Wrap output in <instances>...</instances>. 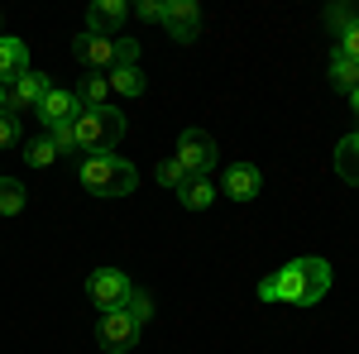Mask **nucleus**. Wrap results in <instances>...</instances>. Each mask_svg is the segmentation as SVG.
I'll list each match as a JSON object with an SVG mask.
<instances>
[{"label": "nucleus", "instance_id": "c756f323", "mask_svg": "<svg viewBox=\"0 0 359 354\" xmlns=\"http://www.w3.org/2000/svg\"><path fill=\"white\" fill-rule=\"evenodd\" d=\"M350 106H355V115H359V86H355V91H350Z\"/></svg>", "mask_w": 359, "mask_h": 354}, {"label": "nucleus", "instance_id": "9d476101", "mask_svg": "<svg viewBox=\"0 0 359 354\" xmlns=\"http://www.w3.org/2000/svg\"><path fill=\"white\" fill-rule=\"evenodd\" d=\"M163 25H168V34H172L177 43H192L196 29H201V10H196V0H168Z\"/></svg>", "mask_w": 359, "mask_h": 354}, {"label": "nucleus", "instance_id": "f257e3e1", "mask_svg": "<svg viewBox=\"0 0 359 354\" xmlns=\"http://www.w3.org/2000/svg\"><path fill=\"white\" fill-rule=\"evenodd\" d=\"M278 282V301L287 306H316V301L331 292V264L326 259H292L273 273Z\"/></svg>", "mask_w": 359, "mask_h": 354}, {"label": "nucleus", "instance_id": "5701e85b", "mask_svg": "<svg viewBox=\"0 0 359 354\" xmlns=\"http://www.w3.org/2000/svg\"><path fill=\"white\" fill-rule=\"evenodd\" d=\"M20 144V115L0 110V149H15Z\"/></svg>", "mask_w": 359, "mask_h": 354}, {"label": "nucleus", "instance_id": "6e6552de", "mask_svg": "<svg viewBox=\"0 0 359 354\" xmlns=\"http://www.w3.org/2000/svg\"><path fill=\"white\" fill-rule=\"evenodd\" d=\"M130 20V5L125 0H96L86 10V34H101V39H120V29Z\"/></svg>", "mask_w": 359, "mask_h": 354}, {"label": "nucleus", "instance_id": "ddd939ff", "mask_svg": "<svg viewBox=\"0 0 359 354\" xmlns=\"http://www.w3.org/2000/svg\"><path fill=\"white\" fill-rule=\"evenodd\" d=\"M25 72H29L25 39H5V34H0V86H15Z\"/></svg>", "mask_w": 359, "mask_h": 354}, {"label": "nucleus", "instance_id": "2eb2a0df", "mask_svg": "<svg viewBox=\"0 0 359 354\" xmlns=\"http://www.w3.org/2000/svg\"><path fill=\"white\" fill-rule=\"evenodd\" d=\"M335 172H340L350 187H359V130L335 144Z\"/></svg>", "mask_w": 359, "mask_h": 354}, {"label": "nucleus", "instance_id": "a878e982", "mask_svg": "<svg viewBox=\"0 0 359 354\" xmlns=\"http://www.w3.org/2000/svg\"><path fill=\"white\" fill-rule=\"evenodd\" d=\"M48 139H53L57 154H77V135H72V125H57V130H48Z\"/></svg>", "mask_w": 359, "mask_h": 354}, {"label": "nucleus", "instance_id": "bb28decb", "mask_svg": "<svg viewBox=\"0 0 359 354\" xmlns=\"http://www.w3.org/2000/svg\"><path fill=\"white\" fill-rule=\"evenodd\" d=\"M335 48H340L345 57H355V62H359V20L345 29V34H340V43H335Z\"/></svg>", "mask_w": 359, "mask_h": 354}, {"label": "nucleus", "instance_id": "f3484780", "mask_svg": "<svg viewBox=\"0 0 359 354\" xmlns=\"http://www.w3.org/2000/svg\"><path fill=\"white\" fill-rule=\"evenodd\" d=\"M77 106L91 110V106H111V82L96 72V77H82V86H77Z\"/></svg>", "mask_w": 359, "mask_h": 354}, {"label": "nucleus", "instance_id": "f8f14e48", "mask_svg": "<svg viewBox=\"0 0 359 354\" xmlns=\"http://www.w3.org/2000/svg\"><path fill=\"white\" fill-rule=\"evenodd\" d=\"M72 53H77V62L96 67V72H106V67H115V39L82 34V39H72Z\"/></svg>", "mask_w": 359, "mask_h": 354}, {"label": "nucleus", "instance_id": "6ab92c4d", "mask_svg": "<svg viewBox=\"0 0 359 354\" xmlns=\"http://www.w3.org/2000/svg\"><path fill=\"white\" fill-rule=\"evenodd\" d=\"M25 163L29 168H53L57 163L53 139H48V135H43V139H29V144H25Z\"/></svg>", "mask_w": 359, "mask_h": 354}, {"label": "nucleus", "instance_id": "4be33fe9", "mask_svg": "<svg viewBox=\"0 0 359 354\" xmlns=\"http://www.w3.org/2000/svg\"><path fill=\"white\" fill-rule=\"evenodd\" d=\"M355 20H359V10H355V5H331V10H326V25L335 29V39H340L345 29L355 25Z\"/></svg>", "mask_w": 359, "mask_h": 354}, {"label": "nucleus", "instance_id": "dca6fc26", "mask_svg": "<svg viewBox=\"0 0 359 354\" xmlns=\"http://www.w3.org/2000/svg\"><path fill=\"white\" fill-rule=\"evenodd\" d=\"M331 86H335V91H355V86H359V62H355V57H345L340 48L331 53Z\"/></svg>", "mask_w": 359, "mask_h": 354}, {"label": "nucleus", "instance_id": "f03ea898", "mask_svg": "<svg viewBox=\"0 0 359 354\" xmlns=\"http://www.w3.org/2000/svg\"><path fill=\"white\" fill-rule=\"evenodd\" d=\"M77 182L91 196H130L139 187V172H135V163H125L115 154H86L77 163Z\"/></svg>", "mask_w": 359, "mask_h": 354}, {"label": "nucleus", "instance_id": "393cba45", "mask_svg": "<svg viewBox=\"0 0 359 354\" xmlns=\"http://www.w3.org/2000/svg\"><path fill=\"white\" fill-rule=\"evenodd\" d=\"M115 67H139V43L135 39H115Z\"/></svg>", "mask_w": 359, "mask_h": 354}, {"label": "nucleus", "instance_id": "a211bd4d", "mask_svg": "<svg viewBox=\"0 0 359 354\" xmlns=\"http://www.w3.org/2000/svg\"><path fill=\"white\" fill-rule=\"evenodd\" d=\"M106 82H111L115 96H144V86H149L139 67H111V77H106Z\"/></svg>", "mask_w": 359, "mask_h": 354}, {"label": "nucleus", "instance_id": "cd10ccee", "mask_svg": "<svg viewBox=\"0 0 359 354\" xmlns=\"http://www.w3.org/2000/svg\"><path fill=\"white\" fill-rule=\"evenodd\" d=\"M163 10H168V0H144V5H139V20H149V25L158 20V25H163Z\"/></svg>", "mask_w": 359, "mask_h": 354}, {"label": "nucleus", "instance_id": "39448f33", "mask_svg": "<svg viewBox=\"0 0 359 354\" xmlns=\"http://www.w3.org/2000/svg\"><path fill=\"white\" fill-rule=\"evenodd\" d=\"M177 163H182V172H211L216 168V139L206 130H182L177 135Z\"/></svg>", "mask_w": 359, "mask_h": 354}, {"label": "nucleus", "instance_id": "9b49d317", "mask_svg": "<svg viewBox=\"0 0 359 354\" xmlns=\"http://www.w3.org/2000/svg\"><path fill=\"white\" fill-rule=\"evenodd\" d=\"M77 91H62V86H53L48 96H43V106H39V120H43V130H57V125H72L77 120Z\"/></svg>", "mask_w": 359, "mask_h": 354}, {"label": "nucleus", "instance_id": "412c9836", "mask_svg": "<svg viewBox=\"0 0 359 354\" xmlns=\"http://www.w3.org/2000/svg\"><path fill=\"white\" fill-rule=\"evenodd\" d=\"M120 311H130V321H135V326H144V321H149V316H154V297H149V292H130V301H125V306H120Z\"/></svg>", "mask_w": 359, "mask_h": 354}, {"label": "nucleus", "instance_id": "7ed1b4c3", "mask_svg": "<svg viewBox=\"0 0 359 354\" xmlns=\"http://www.w3.org/2000/svg\"><path fill=\"white\" fill-rule=\"evenodd\" d=\"M72 135H77V149H86V154H111L115 144L125 139V115H120L115 106L77 110V120H72Z\"/></svg>", "mask_w": 359, "mask_h": 354}, {"label": "nucleus", "instance_id": "c85d7f7f", "mask_svg": "<svg viewBox=\"0 0 359 354\" xmlns=\"http://www.w3.org/2000/svg\"><path fill=\"white\" fill-rule=\"evenodd\" d=\"M259 297H264V301H278V282H273V278H264V282H259Z\"/></svg>", "mask_w": 359, "mask_h": 354}, {"label": "nucleus", "instance_id": "1a4fd4ad", "mask_svg": "<svg viewBox=\"0 0 359 354\" xmlns=\"http://www.w3.org/2000/svg\"><path fill=\"white\" fill-rule=\"evenodd\" d=\"M216 191H225L230 201H254V196L264 191V172H259L254 163H230Z\"/></svg>", "mask_w": 359, "mask_h": 354}, {"label": "nucleus", "instance_id": "7c9ffc66", "mask_svg": "<svg viewBox=\"0 0 359 354\" xmlns=\"http://www.w3.org/2000/svg\"><path fill=\"white\" fill-rule=\"evenodd\" d=\"M0 110H5V86H0Z\"/></svg>", "mask_w": 359, "mask_h": 354}, {"label": "nucleus", "instance_id": "aec40b11", "mask_svg": "<svg viewBox=\"0 0 359 354\" xmlns=\"http://www.w3.org/2000/svg\"><path fill=\"white\" fill-rule=\"evenodd\" d=\"M25 187L15 182V177H0V216H20L25 211Z\"/></svg>", "mask_w": 359, "mask_h": 354}, {"label": "nucleus", "instance_id": "b1692460", "mask_svg": "<svg viewBox=\"0 0 359 354\" xmlns=\"http://www.w3.org/2000/svg\"><path fill=\"white\" fill-rule=\"evenodd\" d=\"M154 177H158L163 187H172V191H177V182H182L187 172H182V163H177V158H163V163L154 168Z\"/></svg>", "mask_w": 359, "mask_h": 354}, {"label": "nucleus", "instance_id": "423d86ee", "mask_svg": "<svg viewBox=\"0 0 359 354\" xmlns=\"http://www.w3.org/2000/svg\"><path fill=\"white\" fill-rule=\"evenodd\" d=\"M48 91H53V77L29 67V72H25L15 86H5V110H10V115H15V110H39Z\"/></svg>", "mask_w": 359, "mask_h": 354}, {"label": "nucleus", "instance_id": "0eeeda50", "mask_svg": "<svg viewBox=\"0 0 359 354\" xmlns=\"http://www.w3.org/2000/svg\"><path fill=\"white\" fill-rule=\"evenodd\" d=\"M139 330L144 326L130 321V311H106L101 326H96V340H101V350H111V354H130L135 340H139Z\"/></svg>", "mask_w": 359, "mask_h": 354}, {"label": "nucleus", "instance_id": "4468645a", "mask_svg": "<svg viewBox=\"0 0 359 354\" xmlns=\"http://www.w3.org/2000/svg\"><path fill=\"white\" fill-rule=\"evenodd\" d=\"M216 196H221V191H216V182H211L206 172H187V177L177 182V201H182L187 211H206Z\"/></svg>", "mask_w": 359, "mask_h": 354}, {"label": "nucleus", "instance_id": "20e7f679", "mask_svg": "<svg viewBox=\"0 0 359 354\" xmlns=\"http://www.w3.org/2000/svg\"><path fill=\"white\" fill-rule=\"evenodd\" d=\"M130 292H135V282L120 268H96L91 282H86V297H91V306H101V316H106V311H120V306L130 301Z\"/></svg>", "mask_w": 359, "mask_h": 354}]
</instances>
